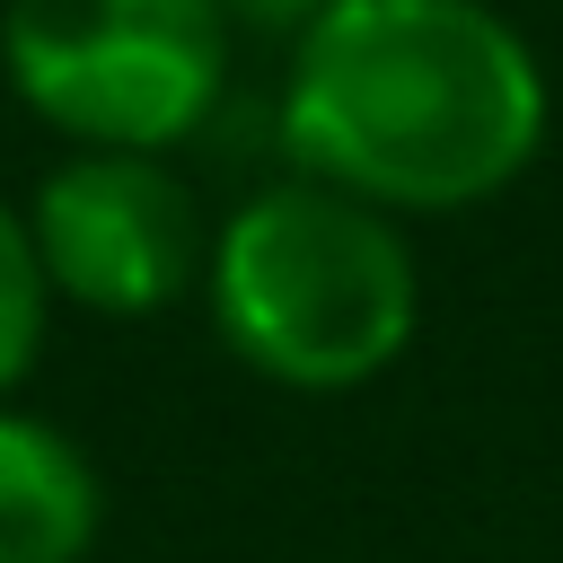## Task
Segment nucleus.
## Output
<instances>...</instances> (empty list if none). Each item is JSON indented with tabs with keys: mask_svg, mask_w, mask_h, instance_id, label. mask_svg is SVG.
<instances>
[{
	"mask_svg": "<svg viewBox=\"0 0 563 563\" xmlns=\"http://www.w3.org/2000/svg\"><path fill=\"white\" fill-rule=\"evenodd\" d=\"M106 528V484L88 449L44 422L0 405V563H79Z\"/></svg>",
	"mask_w": 563,
	"mask_h": 563,
	"instance_id": "5",
	"label": "nucleus"
},
{
	"mask_svg": "<svg viewBox=\"0 0 563 563\" xmlns=\"http://www.w3.org/2000/svg\"><path fill=\"white\" fill-rule=\"evenodd\" d=\"M26 229H35L53 299L88 317H158L211 264L194 185L150 150H70L35 185Z\"/></svg>",
	"mask_w": 563,
	"mask_h": 563,
	"instance_id": "4",
	"label": "nucleus"
},
{
	"mask_svg": "<svg viewBox=\"0 0 563 563\" xmlns=\"http://www.w3.org/2000/svg\"><path fill=\"white\" fill-rule=\"evenodd\" d=\"M202 290L220 343L255 378L299 396L369 387L378 369L405 361L422 325V273L405 229L378 202L334 194L317 176H282L246 194L211 229Z\"/></svg>",
	"mask_w": 563,
	"mask_h": 563,
	"instance_id": "2",
	"label": "nucleus"
},
{
	"mask_svg": "<svg viewBox=\"0 0 563 563\" xmlns=\"http://www.w3.org/2000/svg\"><path fill=\"white\" fill-rule=\"evenodd\" d=\"M299 176L396 211H466L545 150V70L484 0H334L282 79Z\"/></svg>",
	"mask_w": 563,
	"mask_h": 563,
	"instance_id": "1",
	"label": "nucleus"
},
{
	"mask_svg": "<svg viewBox=\"0 0 563 563\" xmlns=\"http://www.w3.org/2000/svg\"><path fill=\"white\" fill-rule=\"evenodd\" d=\"M0 70L70 150L167 158L229 88V18L211 0H9Z\"/></svg>",
	"mask_w": 563,
	"mask_h": 563,
	"instance_id": "3",
	"label": "nucleus"
},
{
	"mask_svg": "<svg viewBox=\"0 0 563 563\" xmlns=\"http://www.w3.org/2000/svg\"><path fill=\"white\" fill-rule=\"evenodd\" d=\"M44 325H53V282H44V255H35L26 211L0 194V405H9V387L35 369Z\"/></svg>",
	"mask_w": 563,
	"mask_h": 563,
	"instance_id": "6",
	"label": "nucleus"
},
{
	"mask_svg": "<svg viewBox=\"0 0 563 563\" xmlns=\"http://www.w3.org/2000/svg\"><path fill=\"white\" fill-rule=\"evenodd\" d=\"M229 18V35H273V44H299L334 0H211Z\"/></svg>",
	"mask_w": 563,
	"mask_h": 563,
	"instance_id": "7",
	"label": "nucleus"
}]
</instances>
